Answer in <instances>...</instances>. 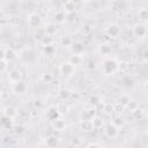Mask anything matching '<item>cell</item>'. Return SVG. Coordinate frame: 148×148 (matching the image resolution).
Here are the masks:
<instances>
[{"mask_svg": "<svg viewBox=\"0 0 148 148\" xmlns=\"http://www.w3.org/2000/svg\"><path fill=\"white\" fill-rule=\"evenodd\" d=\"M128 102H130V98H128L127 96H121V97L119 98V103L123 104V105H127Z\"/></svg>", "mask_w": 148, "mask_h": 148, "instance_id": "28", "label": "cell"}, {"mask_svg": "<svg viewBox=\"0 0 148 148\" xmlns=\"http://www.w3.org/2000/svg\"><path fill=\"white\" fill-rule=\"evenodd\" d=\"M25 84L23 81H18V82H15L14 83V87H13V91L16 92V94H23L25 91Z\"/></svg>", "mask_w": 148, "mask_h": 148, "instance_id": "7", "label": "cell"}, {"mask_svg": "<svg viewBox=\"0 0 148 148\" xmlns=\"http://www.w3.org/2000/svg\"><path fill=\"white\" fill-rule=\"evenodd\" d=\"M61 43H62V45H65V46H71L72 40H71V38H69V37H66V38H62Z\"/></svg>", "mask_w": 148, "mask_h": 148, "instance_id": "30", "label": "cell"}, {"mask_svg": "<svg viewBox=\"0 0 148 148\" xmlns=\"http://www.w3.org/2000/svg\"><path fill=\"white\" fill-rule=\"evenodd\" d=\"M106 34L111 37H117L119 34H120V29L117 24H110L108 28H106Z\"/></svg>", "mask_w": 148, "mask_h": 148, "instance_id": "4", "label": "cell"}, {"mask_svg": "<svg viewBox=\"0 0 148 148\" xmlns=\"http://www.w3.org/2000/svg\"><path fill=\"white\" fill-rule=\"evenodd\" d=\"M56 108H57V110L59 111V113H66V112H67V105H66L65 103H60V104H58Z\"/></svg>", "mask_w": 148, "mask_h": 148, "instance_id": "22", "label": "cell"}, {"mask_svg": "<svg viewBox=\"0 0 148 148\" xmlns=\"http://www.w3.org/2000/svg\"><path fill=\"white\" fill-rule=\"evenodd\" d=\"M46 35H49V36H52V35H54L56 34V31H57V27H56V24L54 23H50L47 27H46Z\"/></svg>", "mask_w": 148, "mask_h": 148, "instance_id": "16", "label": "cell"}, {"mask_svg": "<svg viewBox=\"0 0 148 148\" xmlns=\"http://www.w3.org/2000/svg\"><path fill=\"white\" fill-rule=\"evenodd\" d=\"M83 1H90V0H83Z\"/></svg>", "mask_w": 148, "mask_h": 148, "instance_id": "36", "label": "cell"}, {"mask_svg": "<svg viewBox=\"0 0 148 148\" xmlns=\"http://www.w3.org/2000/svg\"><path fill=\"white\" fill-rule=\"evenodd\" d=\"M139 16H141V18H146L147 17V10L143 8V9H141L140 12H139Z\"/></svg>", "mask_w": 148, "mask_h": 148, "instance_id": "33", "label": "cell"}, {"mask_svg": "<svg viewBox=\"0 0 148 148\" xmlns=\"http://www.w3.org/2000/svg\"><path fill=\"white\" fill-rule=\"evenodd\" d=\"M59 95H60V97H61L62 99H67V98L71 96V92H69L68 89H61Z\"/></svg>", "mask_w": 148, "mask_h": 148, "instance_id": "23", "label": "cell"}, {"mask_svg": "<svg viewBox=\"0 0 148 148\" xmlns=\"http://www.w3.org/2000/svg\"><path fill=\"white\" fill-rule=\"evenodd\" d=\"M90 121H91V126H92V128H101L102 127V125H103V121H102V119L101 118H98V117H92L91 119H90Z\"/></svg>", "mask_w": 148, "mask_h": 148, "instance_id": "12", "label": "cell"}, {"mask_svg": "<svg viewBox=\"0 0 148 148\" xmlns=\"http://www.w3.org/2000/svg\"><path fill=\"white\" fill-rule=\"evenodd\" d=\"M59 111L57 110V108L56 106H52V108H50L49 110H47V112H46V116H47V118L50 119V120H54V119H57L58 117H59Z\"/></svg>", "mask_w": 148, "mask_h": 148, "instance_id": "8", "label": "cell"}, {"mask_svg": "<svg viewBox=\"0 0 148 148\" xmlns=\"http://www.w3.org/2000/svg\"><path fill=\"white\" fill-rule=\"evenodd\" d=\"M81 128L83 131H90L92 130V126H91V121L89 119H83L81 121Z\"/></svg>", "mask_w": 148, "mask_h": 148, "instance_id": "14", "label": "cell"}, {"mask_svg": "<svg viewBox=\"0 0 148 148\" xmlns=\"http://www.w3.org/2000/svg\"><path fill=\"white\" fill-rule=\"evenodd\" d=\"M103 111H105L106 113H112L114 111V106L112 104H105L103 108Z\"/></svg>", "mask_w": 148, "mask_h": 148, "instance_id": "25", "label": "cell"}, {"mask_svg": "<svg viewBox=\"0 0 148 148\" xmlns=\"http://www.w3.org/2000/svg\"><path fill=\"white\" fill-rule=\"evenodd\" d=\"M54 20L57 23H61L65 21V13L64 12H57L54 15Z\"/></svg>", "mask_w": 148, "mask_h": 148, "instance_id": "17", "label": "cell"}, {"mask_svg": "<svg viewBox=\"0 0 148 148\" xmlns=\"http://www.w3.org/2000/svg\"><path fill=\"white\" fill-rule=\"evenodd\" d=\"M65 9H66L68 13H73L74 9H75V5H74V2H73V1H67V2L65 3Z\"/></svg>", "mask_w": 148, "mask_h": 148, "instance_id": "19", "label": "cell"}, {"mask_svg": "<svg viewBox=\"0 0 148 148\" xmlns=\"http://www.w3.org/2000/svg\"><path fill=\"white\" fill-rule=\"evenodd\" d=\"M135 35L136 36H139V37H142V36H145L146 35V32H147V29H146V27L145 25H136V28H135Z\"/></svg>", "mask_w": 148, "mask_h": 148, "instance_id": "13", "label": "cell"}, {"mask_svg": "<svg viewBox=\"0 0 148 148\" xmlns=\"http://www.w3.org/2000/svg\"><path fill=\"white\" fill-rule=\"evenodd\" d=\"M52 42H53V39H52V37L51 36H44V37H42V43L45 45V46H47V45H51L52 44Z\"/></svg>", "mask_w": 148, "mask_h": 148, "instance_id": "21", "label": "cell"}, {"mask_svg": "<svg viewBox=\"0 0 148 148\" xmlns=\"http://www.w3.org/2000/svg\"><path fill=\"white\" fill-rule=\"evenodd\" d=\"M99 52L103 54V56H108L110 52H111V47L109 44H102L99 46Z\"/></svg>", "mask_w": 148, "mask_h": 148, "instance_id": "15", "label": "cell"}, {"mask_svg": "<svg viewBox=\"0 0 148 148\" xmlns=\"http://www.w3.org/2000/svg\"><path fill=\"white\" fill-rule=\"evenodd\" d=\"M42 80H43L44 82L49 83V82H51V80H52V75H51V74H43V75H42Z\"/></svg>", "mask_w": 148, "mask_h": 148, "instance_id": "27", "label": "cell"}, {"mask_svg": "<svg viewBox=\"0 0 148 148\" xmlns=\"http://www.w3.org/2000/svg\"><path fill=\"white\" fill-rule=\"evenodd\" d=\"M40 22H42V18H40V16H39L38 14H36V13H32V14H30V15L28 16V24H29L30 27H32V28L38 27V25L40 24Z\"/></svg>", "mask_w": 148, "mask_h": 148, "instance_id": "2", "label": "cell"}, {"mask_svg": "<svg viewBox=\"0 0 148 148\" xmlns=\"http://www.w3.org/2000/svg\"><path fill=\"white\" fill-rule=\"evenodd\" d=\"M1 88H2V86H1V82H0V91H1Z\"/></svg>", "mask_w": 148, "mask_h": 148, "instance_id": "35", "label": "cell"}, {"mask_svg": "<svg viewBox=\"0 0 148 148\" xmlns=\"http://www.w3.org/2000/svg\"><path fill=\"white\" fill-rule=\"evenodd\" d=\"M117 67H118L117 61L112 58H109L103 62V73L106 74V75H111L116 72Z\"/></svg>", "mask_w": 148, "mask_h": 148, "instance_id": "1", "label": "cell"}, {"mask_svg": "<svg viewBox=\"0 0 148 148\" xmlns=\"http://www.w3.org/2000/svg\"><path fill=\"white\" fill-rule=\"evenodd\" d=\"M71 50L73 54H80L83 51V44L80 42H76L74 44H71Z\"/></svg>", "mask_w": 148, "mask_h": 148, "instance_id": "9", "label": "cell"}, {"mask_svg": "<svg viewBox=\"0 0 148 148\" xmlns=\"http://www.w3.org/2000/svg\"><path fill=\"white\" fill-rule=\"evenodd\" d=\"M0 59H5V50L0 49Z\"/></svg>", "mask_w": 148, "mask_h": 148, "instance_id": "34", "label": "cell"}, {"mask_svg": "<svg viewBox=\"0 0 148 148\" xmlns=\"http://www.w3.org/2000/svg\"><path fill=\"white\" fill-rule=\"evenodd\" d=\"M60 72L64 75H68L73 72V65L71 62H64L60 65Z\"/></svg>", "mask_w": 148, "mask_h": 148, "instance_id": "5", "label": "cell"}, {"mask_svg": "<svg viewBox=\"0 0 148 148\" xmlns=\"http://www.w3.org/2000/svg\"><path fill=\"white\" fill-rule=\"evenodd\" d=\"M112 124H113L114 126H121V125L124 124V121H123L121 118H114V120H113Z\"/></svg>", "mask_w": 148, "mask_h": 148, "instance_id": "31", "label": "cell"}, {"mask_svg": "<svg viewBox=\"0 0 148 148\" xmlns=\"http://www.w3.org/2000/svg\"><path fill=\"white\" fill-rule=\"evenodd\" d=\"M46 146L47 147H57V146H59V140H58V138H56V136H50V138H47L46 139Z\"/></svg>", "mask_w": 148, "mask_h": 148, "instance_id": "11", "label": "cell"}, {"mask_svg": "<svg viewBox=\"0 0 148 148\" xmlns=\"http://www.w3.org/2000/svg\"><path fill=\"white\" fill-rule=\"evenodd\" d=\"M90 103H91V105H98L99 103H101V99H99V97L98 96H96V95H92L91 97H90Z\"/></svg>", "mask_w": 148, "mask_h": 148, "instance_id": "24", "label": "cell"}, {"mask_svg": "<svg viewBox=\"0 0 148 148\" xmlns=\"http://www.w3.org/2000/svg\"><path fill=\"white\" fill-rule=\"evenodd\" d=\"M8 79H9V81L13 82V83L21 81V80H22V73H21V71H18V69H13V71L8 74Z\"/></svg>", "mask_w": 148, "mask_h": 148, "instance_id": "3", "label": "cell"}, {"mask_svg": "<svg viewBox=\"0 0 148 148\" xmlns=\"http://www.w3.org/2000/svg\"><path fill=\"white\" fill-rule=\"evenodd\" d=\"M127 106H128V109H131V110L133 111V110H135V109L138 108V104H136L135 102H128V103H127Z\"/></svg>", "mask_w": 148, "mask_h": 148, "instance_id": "32", "label": "cell"}, {"mask_svg": "<svg viewBox=\"0 0 148 148\" xmlns=\"http://www.w3.org/2000/svg\"><path fill=\"white\" fill-rule=\"evenodd\" d=\"M52 121H53L52 126H53L54 130H57V131H62V130H65V127H66V123H65L64 120L57 118V119H54V120H52Z\"/></svg>", "mask_w": 148, "mask_h": 148, "instance_id": "10", "label": "cell"}, {"mask_svg": "<svg viewBox=\"0 0 148 148\" xmlns=\"http://www.w3.org/2000/svg\"><path fill=\"white\" fill-rule=\"evenodd\" d=\"M80 61H81V59H80L79 54H74V56L71 58V64H72V65H79Z\"/></svg>", "mask_w": 148, "mask_h": 148, "instance_id": "26", "label": "cell"}, {"mask_svg": "<svg viewBox=\"0 0 148 148\" xmlns=\"http://www.w3.org/2000/svg\"><path fill=\"white\" fill-rule=\"evenodd\" d=\"M118 133V130H117V126H114L113 124H109L105 128V134L109 136V138H114Z\"/></svg>", "mask_w": 148, "mask_h": 148, "instance_id": "6", "label": "cell"}, {"mask_svg": "<svg viewBox=\"0 0 148 148\" xmlns=\"http://www.w3.org/2000/svg\"><path fill=\"white\" fill-rule=\"evenodd\" d=\"M15 58V52L12 49L5 50V60H12Z\"/></svg>", "mask_w": 148, "mask_h": 148, "instance_id": "18", "label": "cell"}, {"mask_svg": "<svg viewBox=\"0 0 148 148\" xmlns=\"http://www.w3.org/2000/svg\"><path fill=\"white\" fill-rule=\"evenodd\" d=\"M14 114H15V110H14L12 106H7V108L5 109V116H6V117L12 118Z\"/></svg>", "mask_w": 148, "mask_h": 148, "instance_id": "20", "label": "cell"}, {"mask_svg": "<svg viewBox=\"0 0 148 148\" xmlns=\"http://www.w3.org/2000/svg\"><path fill=\"white\" fill-rule=\"evenodd\" d=\"M7 68V62L5 59H0V72H3Z\"/></svg>", "mask_w": 148, "mask_h": 148, "instance_id": "29", "label": "cell"}]
</instances>
